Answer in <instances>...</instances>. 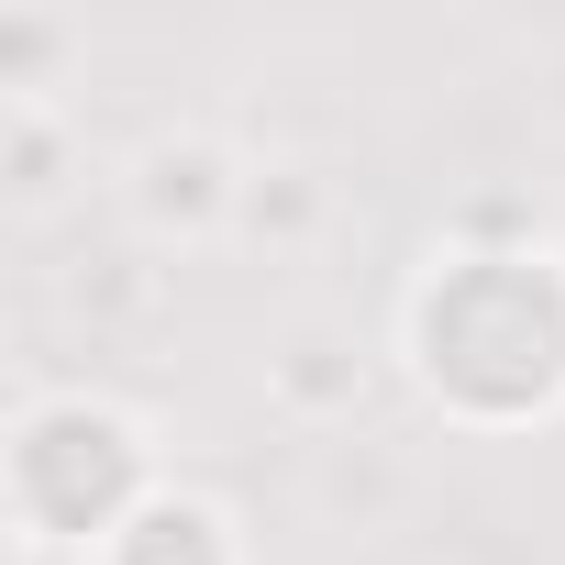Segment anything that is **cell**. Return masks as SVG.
<instances>
[{
  "label": "cell",
  "instance_id": "6da1fadb",
  "mask_svg": "<svg viewBox=\"0 0 565 565\" xmlns=\"http://www.w3.org/2000/svg\"><path fill=\"white\" fill-rule=\"evenodd\" d=\"M145 565H211V543H200V521H156V543H145Z\"/></svg>",
  "mask_w": 565,
  "mask_h": 565
}]
</instances>
